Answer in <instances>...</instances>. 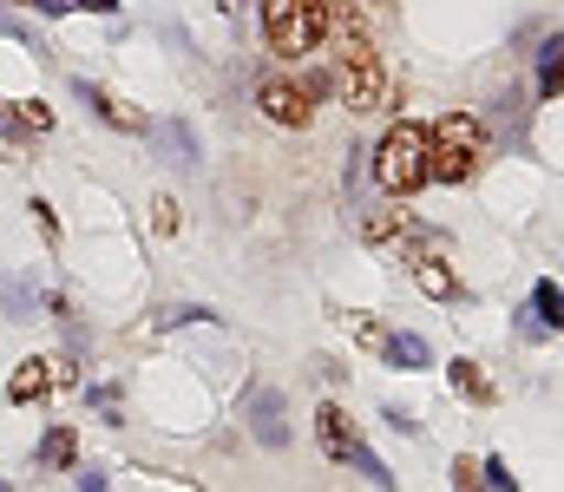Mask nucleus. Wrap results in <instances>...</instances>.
<instances>
[{"instance_id": "5", "label": "nucleus", "mask_w": 564, "mask_h": 492, "mask_svg": "<svg viewBox=\"0 0 564 492\" xmlns=\"http://www.w3.org/2000/svg\"><path fill=\"white\" fill-rule=\"evenodd\" d=\"M257 106H263V119H270V125H289V132H302V125L315 119V106H308V86H289V79H263Z\"/></svg>"}, {"instance_id": "29", "label": "nucleus", "mask_w": 564, "mask_h": 492, "mask_svg": "<svg viewBox=\"0 0 564 492\" xmlns=\"http://www.w3.org/2000/svg\"><path fill=\"white\" fill-rule=\"evenodd\" d=\"M355 7H375V13H381V7H394V0H355Z\"/></svg>"}, {"instance_id": "18", "label": "nucleus", "mask_w": 564, "mask_h": 492, "mask_svg": "<svg viewBox=\"0 0 564 492\" xmlns=\"http://www.w3.org/2000/svg\"><path fill=\"white\" fill-rule=\"evenodd\" d=\"M558 92H564V46L552 40L545 59H539V99H558Z\"/></svg>"}, {"instance_id": "9", "label": "nucleus", "mask_w": 564, "mask_h": 492, "mask_svg": "<svg viewBox=\"0 0 564 492\" xmlns=\"http://www.w3.org/2000/svg\"><path fill=\"white\" fill-rule=\"evenodd\" d=\"M151 145H158L164 164H197V139H191L184 119H158V125H151Z\"/></svg>"}, {"instance_id": "1", "label": "nucleus", "mask_w": 564, "mask_h": 492, "mask_svg": "<svg viewBox=\"0 0 564 492\" xmlns=\"http://www.w3.org/2000/svg\"><path fill=\"white\" fill-rule=\"evenodd\" d=\"M328 92H335L348 112H381V106H388V66H381L375 40H368L361 26H341V53H335Z\"/></svg>"}, {"instance_id": "17", "label": "nucleus", "mask_w": 564, "mask_h": 492, "mask_svg": "<svg viewBox=\"0 0 564 492\" xmlns=\"http://www.w3.org/2000/svg\"><path fill=\"white\" fill-rule=\"evenodd\" d=\"M381 354H388L394 368H426V361H433L421 335H388V348H381Z\"/></svg>"}, {"instance_id": "3", "label": "nucleus", "mask_w": 564, "mask_h": 492, "mask_svg": "<svg viewBox=\"0 0 564 492\" xmlns=\"http://www.w3.org/2000/svg\"><path fill=\"white\" fill-rule=\"evenodd\" d=\"M426 125H388L381 132V145H375V177H381V190H394V197H414L421 184H433L426 177Z\"/></svg>"}, {"instance_id": "25", "label": "nucleus", "mask_w": 564, "mask_h": 492, "mask_svg": "<svg viewBox=\"0 0 564 492\" xmlns=\"http://www.w3.org/2000/svg\"><path fill=\"white\" fill-rule=\"evenodd\" d=\"M33 217H40V230H46V237H59V217H53V204H40V197H33Z\"/></svg>"}, {"instance_id": "23", "label": "nucleus", "mask_w": 564, "mask_h": 492, "mask_svg": "<svg viewBox=\"0 0 564 492\" xmlns=\"http://www.w3.org/2000/svg\"><path fill=\"white\" fill-rule=\"evenodd\" d=\"M86 401H93L99 414H119V394H112V387H86Z\"/></svg>"}, {"instance_id": "31", "label": "nucleus", "mask_w": 564, "mask_h": 492, "mask_svg": "<svg viewBox=\"0 0 564 492\" xmlns=\"http://www.w3.org/2000/svg\"><path fill=\"white\" fill-rule=\"evenodd\" d=\"M466 492H473V486H466Z\"/></svg>"}, {"instance_id": "24", "label": "nucleus", "mask_w": 564, "mask_h": 492, "mask_svg": "<svg viewBox=\"0 0 564 492\" xmlns=\"http://www.w3.org/2000/svg\"><path fill=\"white\" fill-rule=\"evenodd\" d=\"M388 427H394V434H421V420H414L408 407H388Z\"/></svg>"}, {"instance_id": "15", "label": "nucleus", "mask_w": 564, "mask_h": 492, "mask_svg": "<svg viewBox=\"0 0 564 492\" xmlns=\"http://www.w3.org/2000/svg\"><path fill=\"white\" fill-rule=\"evenodd\" d=\"M532 316H539V328H545V335H564V289L552 283V276L532 289Z\"/></svg>"}, {"instance_id": "19", "label": "nucleus", "mask_w": 564, "mask_h": 492, "mask_svg": "<svg viewBox=\"0 0 564 492\" xmlns=\"http://www.w3.org/2000/svg\"><path fill=\"white\" fill-rule=\"evenodd\" d=\"M341 322L355 328V341H368V348H388V328L375 322V316H341Z\"/></svg>"}, {"instance_id": "30", "label": "nucleus", "mask_w": 564, "mask_h": 492, "mask_svg": "<svg viewBox=\"0 0 564 492\" xmlns=\"http://www.w3.org/2000/svg\"><path fill=\"white\" fill-rule=\"evenodd\" d=\"M0 492H13V486H7V480H0Z\"/></svg>"}, {"instance_id": "28", "label": "nucleus", "mask_w": 564, "mask_h": 492, "mask_svg": "<svg viewBox=\"0 0 564 492\" xmlns=\"http://www.w3.org/2000/svg\"><path fill=\"white\" fill-rule=\"evenodd\" d=\"M73 7H86V13H119V0H73Z\"/></svg>"}, {"instance_id": "22", "label": "nucleus", "mask_w": 564, "mask_h": 492, "mask_svg": "<svg viewBox=\"0 0 564 492\" xmlns=\"http://www.w3.org/2000/svg\"><path fill=\"white\" fill-rule=\"evenodd\" d=\"M0 33H13V40H20V46H33V53H46V46H40V40H33V26H26V20H13V13H7V7H0Z\"/></svg>"}, {"instance_id": "11", "label": "nucleus", "mask_w": 564, "mask_h": 492, "mask_svg": "<svg viewBox=\"0 0 564 492\" xmlns=\"http://www.w3.org/2000/svg\"><path fill=\"white\" fill-rule=\"evenodd\" d=\"M73 460H79V434H73V427H53V434L40 440V453H33L40 473H66Z\"/></svg>"}, {"instance_id": "8", "label": "nucleus", "mask_w": 564, "mask_h": 492, "mask_svg": "<svg viewBox=\"0 0 564 492\" xmlns=\"http://www.w3.org/2000/svg\"><path fill=\"white\" fill-rule=\"evenodd\" d=\"M315 434H322V453H328V460H348V453L361 447V434H355V420H348L341 401H328V407L315 414Z\"/></svg>"}, {"instance_id": "26", "label": "nucleus", "mask_w": 564, "mask_h": 492, "mask_svg": "<svg viewBox=\"0 0 564 492\" xmlns=\"http://www.w3.org/2000/svg\"><path fill=\"white\" fill-rule=\"evenodd\" d=\"M33 13H46V20H59V13H73V0H33Z\"/></svg>"}, {"instance_id": "12", "label": "nucleus", "mask_w": 564, "mask_h": 492, "mask_svg": "<svg viewBox=\"0 0 564 492\" xmlns=\"http://www.w3.org/2000/svg\"><path fill=\"white\" fill-rule=\"evenodd\" d=\"M446 381H453V387H459V394H466L473 407H492V401H499V394H492V381L479 374V361H466V354H459V361L446 368Z\"/></svg>"}, {"instance_id": "4", "label": "nucleus", "mask_w": 564, "mask_h": 492, "mask_svg": "<svg viewBox=\"0 0 564 492\" xmlns=\"http://www.w3.org/2000/svg\"><path fill=\"white\" fill-rule=\"evenodd\" d=\"M328 33V0H263V40L282 59L315 53Z\"/></svg>"}, {"instance_id": "2", "label": "nucleus", "mask_w": 564, "mask_h": 492, "mask_svg": "<svg viewBox=\"0 0 564 492\" xmlns=\"http://www.w3.org/2000/svg\"><path fill=\"white\" fill-rule=\"evenodd\" d=\"M426 177L433 184H466V177H479V164H486V125L473 119V112H446L433 132H426Z\"/></svg>"}, {"instance_id": "6", "label": "nucleus", "mask_w": 564, "mask_h": 492, "mask_svg": "<svg viewBox=\"0 0 564 492\" xmlns=\"http://www.w3.org/2000/svg\"><path fill=\"white\" fill-rule=\"evenodd\" d=\"M73 92L86 99V112H93L99 125H112V132H151V119H144V112H132L126 99H112L106 86H93V79H73Z\"/></svg>"}, {"instance_id": "20", "label": "nucleus", "mask_w": 564, "mask_h": 492, "mask_svg": "<svg viewBox=\"0 0 564 492\" xmlns=\"http://www.w3.org/2000/svg\"><path fill=\"white\" fill-rule=\"evenodd\" d=\"M151 223H158V237H177V223H184V217H177V197H158V204H151Z\"/></svg>"}, {"instance_id": "21", "label": "nucleus", "mask_w": 564, "mask_h": 492, "mask_svg": "<svg viewBox=\"0 0 564 492\" xmlns=\"http://www.w3.org/2000/svg\"><path fill=\"white\" fill-rule=\"evenodd\" d=\"M479 473H486V492H519V480H512V467H506V460H486Z\"/></svg>"}, {"instance_id": "16", "label": "nucleus", "mask_w": 564, "mask_h": 492, "mask_svg": "<svg viewBox=\"0 0 564 492\" xmlns=\"http://www.w3.org/2000/svg\"><path fill=\"white\" fill-rule=\"evenodd\" d=\"M0 119L20 125V132H53V112L40 99H0Z\"/></svg>"}, {"instance_id": "13", "label": "nucleus", "mask_w": 564, "mask_h": 492, "mask_svg": "<svg viewBox=\"0 0 564 492\" xmlns=\"http://www.w3.org/2000/svg\"><path fill=\"white\" fill-rule=\"evenodd\" d=\"M408 230H414V217H408L401 204H388V210H368V217H361V237H368V243H388V237H408Z\"/></svg>"}, {"instance_id": "14", "label": "nucleus", "mask_w": 564, "mask_h": 492, "mask_svg": "<svg viewBox=\"0 0 564 492\" xmlns=\"http://www.w3.org/2000/svg\"><path fill=\"white\" fill-rule=\"evenodd\" d=\"M0 309H7V322H33V309H40V289H33L26 276H7V283H0Z\"/></svg>"}, {"instance_id": "7", "label": "nucleus", "mask_w": 564, "mask_h": 492, "mask_svg": "<svg viewBox=\"0 0 564 492\" xmlns=\"http://www.w3.org/2000/svg\"><path fill=\"white\" fill-rule=\"evenodd\" d=\"M250 434L263 440V447H289V407H282V394L276 387H257L250 394Z\"/></svg>"}, {"instance_id": "10", "label": "nucleus", "mask_w": 564, "mask_h": 492, "mask_svg": "<svg viewBox=\"0 0 564 492\" xmlns=\"http://www.w3.org/2000/svg\"><path fill=\"white\" fill-rule=\"evenodd\" d=\"M46 387H53V361H40V354H33V361H20V368H13L7 401H13V407H26V401H40Z\"/></svg>"}, {"instance_id": "27", "label": "nucleus", "mask_w": 564, "mask_h": 492, "mask_svg": "<svg viewBox=\"0 0 564 492\" xmlns=\"http://www.w3.org/2000/svg\"><path fill=\"white\" fill-rule=\"evenodd\" d=\"M73 492H112V486H106V473H79V486Z\"/></svg>"}]
</instances>
